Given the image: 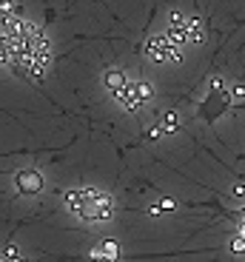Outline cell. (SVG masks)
<instances>
[{"mask_svg": "<svg viewBox=\"0 0 245 262\" xmlns=\"http://www.w3.org/2000/svg\"><path fill=\"white\" fill-rule=\"evenodd\" d=\"M63 205L69 214H74L80 223H106L114 214V203L106 191L100 188H72L63 196Z\"/></svg>", "mask_w": 245, "mask_h": 262, "instance_id": "6da1fadb", "label": "cell"}, {"mask_svg": "<svg viewBox=\"0 0 245 262\" xmlns=\"http://www.w3.org/2000/svg\"><path fill=\"white\" fill-rule=\"evenodd\" d=\"M146 57L154 63H174V60H180V46L171 43L166 34H157L146 43Z\"/></svg>", "mask_w": 245, "mask_h": 262, "instance_id": "7a4b0ae2", "label": "cell"}, {"mask_svg": "<svg viewBox=\"0 0 245 262\" xmlns=\"http://www.w3.org/2000/svg\"><path fill=\"white\" fill-rule=\"evenodd\" d=\"M14 183H17V191H20V194H40V188H43V177H40L34 168L17 171Z\"/></svg>", "mask_w": 245, "mask_h": 262, "instance_id": "3957f363", "label": "cell"}, {"mask_svg": "<svg viewBox=\"0 0 245 262\" xmlns=\"http://www.w3.org/2000/svg\"><path fill=\"white\" fill-rule=\"evenodd\" d=\"M103 83L108 85V92H112V94H117V92H123L131 80L126 77V72H120V69H108V72L103 74Z\"/></svg>", "mask_w": 245, "mask_h": 262, "instance_id": "277c9868", "label": "cell"}, {"mask_svg": "<svg viewBox=\"0 0 245 262\" xmlns=\"http://www.w3.org/2000/svg\"><path fill=\"white\" fill-rule=\"evenodd\" d=\"M94 259H103V262H114L120 256V245L114 243V239H106V243H100L97 251H92Z\"/></svg>", "mask_w": 245, "mask_h": 262, "instance_id": "5b68a950", "label": "cell"}, {"mask_svg": "<svg viewBox=\"0 0 245 262\" xmlns=\"http://www.w3.org/2000/svg\"><path fill=\"white\" fill-rule=\"evenodd\" d=\"M17 17V9H14V0H0V26H6Z\"/></svg>", "mask_w": 245, "mask_h": 262, "instance_id": "8992f818", "label": "cell"}, {"mask_svg": "<svg viewBox=\"0 0 245 262\" xmlns=\"http://www.w3.org/2000/svg\"><path fill=\"white\" fill-rule=\"evenodd\" d=\"M168 211H174V200H160V203L154 205V208L148 211V214L157 216V214H168Z\"/></svg>", "mask_w": 245, "mask_h": 262, "instance_id": "52a82bcc", "label": "cell"}, {"mask_svg": "<svg viewBox=\"0 0 245 262\" xmlns=\"http://www.w3.org/2000/svg\"><path fill=\"white\" fill-rule=\"evenodd\" d=\"M171 128H177V114H166L163 123H160V128L154 131V134H160V131H171Z\"/></svg>", "mask_w": 245, "mask_h": 262, "instance_id": "ba28073f", "label": "cell"}, {"mask_svg": "<svg viewBox=\"0 0 245 262\" xmlns=\"http://www.w3.org/2000/svg\"><path fill=\"white\" fill-rule=\"evenodd\" d=\"M137 94H140L143 103H148V100H151V85H148L146 80H140V83H137Z\"/></svg>", "mask_w": 245, "mask_h": 262, "instance_id": "9c48e42d", "label": "cell"}, {"mask_svg": "<svg viewBox=\"0 0 245 262\" xmlns=\"http://www.w3.org/2000/svg\"><path fill=\"white\" fill-rule=\"evenodd\" d=\"M245 100V89H234V103H242Z\"/></svg>", "mask_w": 245, "mask_h": 262, "instance_id": "30bf717a", "label": "cell"}]
</instances>
